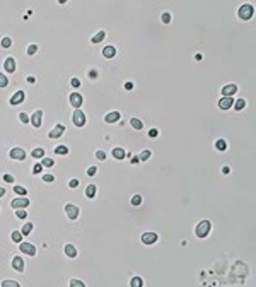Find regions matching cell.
Wrapping results in <instances>:
<instances>
[{
    "mask_svg": "<svg viewBox=\"0 0 256 287\" xmlns=\"http://www.w3.org/2000/svg\"><path fill=\"white\" fill-rule=\"evenodd\" d=\"M209 232H210V222L209 221H201L200 224L196 226V236L198 238L205 239L209 236Z\"/></svg>",
    "mask_w": 256,
    "mask_h": 287,
    "instance_id": "obj_1",
    "label": "cell"
},
{
    "mask_svg": "<svg viewBox=\"0 0 256 287\" xmlns=\"http://www.w3.org/2000/svg\"><path fill=\"white\" fill-rule=\"evenodd\" d=\"M239 19L241 21H249V19L253 17V5H249V4H246V5H242V7H239Z\"/></svg>",
    "mask_w": 256,
    "mask_h": 287,
    "instance_id": "obj_2",
    "label": "cell"
},
{
    "mask_svg": "<svg viewBox=\"0 0 256 287\" xmlns=\"http://www.w3.org/2000/svg\"><path fill=\"white\" fill-rule=\"evenodd\" d=\"M72 122H73V125L75 127H84L85 125V114H84V111L82 110H75L73 111V116H72Z\"/></svg>",
    "mask_w": 256,
    "mask_h": 287,
    "instance_id": "obj_3",
    "label": "cell"
},
{
    "mask_svg": "<svg viewBox=\"0 0 256 287\" xmlns=\"http://www.w3.org/2000/svg\"><path fill=\"white\" fill-rule=\"evenodd\" d=\"M68 103L72 104L75 110H81L82 103H84V98H82V94H79V92H72V94L68 96Z\"/></svg>",
    "mask_w": 256,
    "mask_h": 287,
    "instance_id": "obj_4",
    "label": "cell"
},
{
    "mask_svg": "<svg viewBox=\"0 0 256 287\" xmlns=\"http://www.w3.org/2000/svg\"><path fill=\"white\" fill-rule=\"evenodd\" d=\"M79 207L77 205H72V203H68V205H65V214H67V217L72 219V221H75L77 217H79Z\"/></svg>",
    "mask_w": 256,
    "mask_h": 287,
    "instance_id": "obj_5",
    "label": "cell"
},
{
    "mask_svg": "<svg viewBox=\"0 0 256 287\" xmlns=\"http://www.w3.org/2000/svg\"><path fill=\"white\" fill-rule=\"evenodd\" d=\"M19 250H21V253H26V255H29V256H34L36 255V246H33L31 243H19Z\"/></svg>",
    "mask_w": 256,
    "mask_h": 287,
    "instance_id": "obj_6",
    "label": "cell"
},
{
    "mask_svg": "<svg viewBox=\"0 0 256 287\" xmlns=\"http://www.w3.org/2000/svg\"><path fill=\"white\" fill-rule=\"evenodd\" d=\"M29 198H26V197H21V198H14L10 203L12 209H26V207H29Z\"/></svg>",
    "mask_w": 256,
    "mask_h": 287,
    "instance_id": "obj_7",
    "label": "cell"
},
{
    "mask_svg": "<svg viewBox=\"0 0 256 287\" xmlns=\"http://www.w3.org/2000/svg\"><path fill=\"white\" fill-rule=\"evenodd\" d=\"M29 122H31V125H33L34 128H39V127H41V122H43V111H41V110L34 111V114L29 118Z\"/></svg>",
    "mask_w": 256,
    "mask_h": 287,
    "instance_id": "obj_8",
    "label": "cell"
},
{
    "mask_svg": "<svg viewBox=\"0 0 256 287\" xmlns=\"http://www.w3.org/2000/svg\"><path fill=\"white\" fill-rule=\"evenodd\" d=\"M9 156H10L12 159H15V161H24L26 159V151L21 147H14L10 152H9Z\"/></svg>",
    "mask_w": 256,
    "mask_h": 287,
    "instance_id": "obj_9",
    "label": "cell"
},
{
    "mask_svg": "<svg viewBox=\"0 0 256 287\" xmlns=\"http://www.w3.org/2000/svg\"><path fill=\"white\" fill-rule=\"evenodd\" d=\"M234 104V99H232V96H224L222 99H219V108L220 110H230Z\"/></svg>",
    "mask_w": 256,
    "mask_h": 287,
    "instance_id": "obj_10",
    "label": "cell"
},
{
    "mask_svg": "<svg viewBox=\"0 0 256 287\" xmlns=\"http://www.w3.org/2000/svg\"><path fill=\"white\" fill-rule=\"evenodd\" d=\"M63 132H65V127L63 125H55L53 127V130L48 133V137H50V139H58V137L63 135Z\"/></svg>",
    "mask_w": 256,
    "mask_h": 287,
    "instance_id": "obj_11",
    "label": "cell"
},
{
    "mask_svg": "<svg viewBox=\"0 0 256 287\" xmlns=\"http://www.w3.org/2000/svg\"><path fill=\"white\" fill-rule=\"evenodd\" d=\"M12 268L17 272H24V260L21 256H14L12 258Z\"/></svg>",
    "mask_w": 256,
    "mask_h": 287,
    "instance_id": "obj_12",
    "label": "cell"
},
{
    "mask_svg": "<svg viewBox=\"0 0 256 287\" xmlns=\"http://www.w3.org/2000/svg\"><path fill=\"white\" fill-rule=\"evenodd\" d=\"M4 69H5V72H9V74H12V72H14V70H15V60H14V56H9V58H5Z\"/></svg>",
    "mask_w": 256,
    "mask_h": 287,
    "instance_id": "obj_13",
    "label": "cell"
},
{
    "mask_svg": "<svg viewBox=\"0 0 256 287\" xmlns=\"http://www.w3.org/2000/svg\"><path fill=\"white\" fill-rule=\"evenodd\" d=\"M24 98H26L24 91H17V92H15V94L10 98V104H12V106H15V104H21L22 101H24Z\"/></svg>",
    "mask_w": 256,
    "mask_h": 287,
    "instance_id": "obj_14",
    "label": "cell"
},
{
    "mask_svg": "<svg viewBox=\"0 0 256 287\" xmlns=\"http://www.w3.org/2000/svg\"><path fill=\"white\" fill-rule=\"evenodd\" d=\"M142 241L145 244H154L157 241V234H155V232H145V234L142 236Z\"/></svg>",
    "mask_w": 256,
    "mask_h": 287,
    "instance_id": "obj_15",
    "label": "cell"
},
{
    "mask_svg": "<svg viewBox=\"0 0 256 287\" xmlns=\"http://www.w3.org/2000/svg\"><path fill=\"white\" fill-rule=\"evenodd\" d=\"M236 91H237V85L236 84H227L225 87L222 89V96H234Z\"/></svg>",
    "mask_w": 256,
    "mask_h": 287,
    "instance_id": "obj_16",
    "label": "cell"
},
{
    "mask_svg": "<svg viewBox=\"0 0 256 287\" xmlns=\"http://www.w3.org/2000/svg\"><path fill=\"white\" fill-rule=\"evenodd\" d=\"M120 116H121V114L118 113V111H111V113H108L106 116H104V122H106V123H114V122H118V120H120Z\"/></svg>",
    "mask_w": 256,
    "mask_h": 287,
    "instance_id": "obj_17",
    "label": "cell"
},
{
    "mask_svg": "<svg viewBox=\"0 0 256 287\" xmlns=\"http://www.w3.org/2000/svg\"><path fill=\"white\" fill-rule=\"evenodd\" d=\"M102 55L106 56V58H113V56L116 55V48H114L113 44H109V46H106L102 50Z\"/></svg>",
    "mask_w": 256,
    "mask_h": 287,
    "instance_id": "obj_18",
    "label": "cell"
},
{
    "mask_svg": "<svg viewBox=\"0 0 256 287\" xmlns=\"http://www.w3.org/2000/svg\"><path fill=\"white\" fill-rule=\"evenodd\" d=\"M111 154H113V157H114V159H118V161H121V159H123L125 156H126V152H125V151H123V149H121V147H114Z\"/></svg>",
    "mask_w": 256,
    "mask_h": 287,
    "instance_id": "obj_19",
    "label": "cell"
},
{
    "mask_svg": "<svg viewBox=\"0 0 256 287\" xmlns=\"http://www.w3.org/2000/svg\"><path fill=\"white\" fill-rule=\"evenodd\" d=\"M96 191H97L96 185H87V188H85V197H87V198H94Z\"/></svg>",
    "mask_w": 256,
    "mask_h": 287,
    "instance_id": "obj_20",
    "label": "cell"
},
{
    "mask_svg": "<svg viewBox=\"0 0 256 287\" xmlns=\"http://www.w3.org/2000/svg\"><path fill=\"white\" fill-rule=\"evenodd\" d=\"M63 251H65V255H67L68 258H75V256H77V250L72 246V244H67Z\"/></svg>",
    "mask_w": 256,
    "mask_h": 287,
    "instance_id": "obj_21",
    "label": "cell"
},
{
    "mask_svg": "<svg viewBox=\"0 0 256 287\" xmlns=\"http://www.w3.org/2000/svg\"><path fill=\"white\" fill-rule=\"evenodd\" d=\"M104 38H106V33H104V31H99V33L97 34H96V36H92V43H94V44H97V43H101V41L102 40H104Z\"/></svg>",
    "mask_w": 256,
    "mask_h": 287,
    "instance_id": "obj_22",
    "label": "cell"
},
{
    "mask_svg": "<svg viewBox=\"0 0 256 287\" xmlns=\"http://www.w3.org/2000/svg\"><path fill=\"white\" fill-rule=\"evenodd\" d=\"M31 157H34V159H43V157H44V151H43L41 147L34 149V151L31 152Z\"/></svg>",
    "mask_w": 256,
    "mask_h": 287,
    "instance_id": "obj_23",
    "label": "cell"
},
{
    "mask_svg": "<svg viewBox=\"0 0 256 287\" xmlns=\"http://www.w3.org/2000/svg\"><path fill=\"white\" fill-rule=\"evenodd\" d=\"M31 231H33V224H31V222H27V224L22 226L21 234H22V236H27V234H31Z\"/></svg>",
    "mask_w": 256,
    "mask_h": 287,
    "instance_id": "obj_24",
    "label": "cell"
},
{
    "mask_svg": "<svg viewBox=\"0 0 256 287\" xmlns=\"http://www.w3.org/2000/svg\"><path fill=\"white\" fill-rule=\"evenodd\" d=\"M10 239L14 241V243H21V241H22V234H21V231H12Z\"/></svg>",
    "mask_w": 256,
    "mask_h": 287,
    "instance_id": "obj_25",
    "label": "cell"
},
{
    "mask_svg": "<svg viewBox=\"0 0 256 287\" xmlns=\"http://www.w3.org/2000/svg\"><path fill=\"white\" fill-rule=\"evenodd\" d=\"M234 110L236 111H241V110H244V106H246V101L244 99H237V101H234Z\"/></svg>",
    "mask_w": 256,
    "mask_h": 287,
    "instance_id": "obj_26",
    "label": "cell"
},
{
    "mask_svg": "<svg viewBox=\"0 0 256 287\" xmlns=\"http://www.w3.org/2000/svg\"><path fill=\"white\" fill-rule=\"evenodd\" d=\"M215 147H217V151H225V149H227V142L224 139H219L215 142Z\"/></svg>",
    "mask_w": 256,
    "mask_h": 287,
    "instance_id": "obj_27",
    "label": "cell"
},
{
    "mask_svg": "<svg viewBox=\"0 0 256 287\" xmlns=\"http://www.w3.org/2000/svg\"><path fill=\"white\" fill-rule=\"evenodd\" d=\"M14 191L17 193L19 197H26V195H27V190H26L24 186H19V185H15V186H14Z\"/></svg>",
    "mask_w": 256,
    "mask_h": 287,
    "instance_id": "obj_28",
    "label": "cell"
},
{
    "mask_svg": "<svg viewBox=\"0 0 256 287\" xmlns=\"http://www.w3.org/2000/svg\"><path fill=\"white\" fill-rule=\"evenodd\" d=\"M55 164V161L51 157H43L41 159V166H44V168H51V166Z\"/></svg>",
    "mask_w": 256,
    "mask_h": 287,
    "instance_id": "obj_29",
    "label": "cell"
},
{
    "mask_svg": "<svg viewBox=\"0 0 256 287\" xmlns=\"http://www.w3.org/2000/svg\"><path fill=\"white\" fill-rule=\"evenodd\" d=\"M55 154H60V156L68 154V147H67V145H58V147L55 149Z\"/></svg>",
    "mask_w": 256,
    "mask_h": 287,
    "instance_id": "obj_30",
    "label": "cell"
},
{
    "mask_svg": "<svg viewBox=\"0 0 256 287\" xmlns=\"http://www.w3.org/2000/svg\"><path fill=\"white\" fill-rule=\"evenodd\" d=\"M130 123H132V127L135 130H142V127H143V123L140 122L138 118H132V122H130Z\"/></svg>",
    "mask_w": 256,
    "mask_h": 287,
    "instance_id": "obj_31",
    "label": "cell"
},
{
    "mask_svg": "<svg viewBox=\"0 0 256 287\" xmlns=\"http://www.w3.org/2000/svg\"><path fill=\"white\" fill-rule=\"evenodd\" d=\"M130 285H132V287H142L143 282H142V279H140V277H133L132 282H130Z\"/></svg>",
    "mask_w": 256,
    "mask_h": 287,
    "instance_id": "obj_32",
    "label": "cell"
},
{
    "mask_svg": "<svg viewBox=\"0 0 256 287\" xmlns=\"http://www.w3.org/2000/svg\"><path fill=\"white\" fill-rule=\"evenodd\" d=\"M2 287H19V282H15V280H4Z\"/></svg>",
    "mask_w": 256,
    "mask_h": 287,
    "instance_id": "obj_33",
    "label": "cell"
},
{
    "mask_svg": "<svg viewBox=\"0 0 256 287\" xmlns=\"http://www.w3.org/2000/svg\"><path fill=\"white\" fill-rule=\"evenodd\" d=\"M150 157H152V152H150V151H143L142 154L138 156L140 161H147V159H150Z\"/></svg>",
    "mask_w": 256,
    "mask_h": 287,
    "instance_id": "obj_34",
    "label": "cell"
},
{
    "mask_svg": "<svg viewBox=\"0 0 256 287\" xmlns=\"http://www.w3.org/2000/svg\"><path fill=\"white\" fill-rule=\"evenodd\" d=\"M85 284L82 280H77V279H72L70 280V287H84Z\"/></svg>",
    "mask_w": 256,
    "mask_h": 287,
    "instance_id": "obj_35",
    "label": "cell"
},
{
    "mask_svg": "<svg viewBox=\"0 0 256 287\" xmlns=\"http://www.w3.org/2000/svg\"><path fill=\"white\" fill-rule=\"evenodd\" d=\"M10 44H12V40H10V38H4V40L0 41V46H2V48H9Z\"/></svg>",
    "mask_w": 256,
    "mask_h": 287,
    "instance_id": "obj_36",
    "label": "cell"
},
{
    "mask_svg": "<svg viewBox=\"0 0 256 287\" xmlns=\"http://www.w3.org/2000/svg\"><path fill=\"white\" fill-rule=\"evenodd\" d=\"M7 84H9V81H7V75L0 74V87H7Z\"/></svg>",
    "mask_w": 256,
    "mask_h": 287,
    "instance_id": "obj_37",
    "label": "cell"
},
{
    "mask_svg": "<svg viewBox=\"0 0 256 287\" xmlns=\"http://www.w3.org/2000/svg\"><path fill=\"white\" fill-rule=\"evenodd\" d=\"M36 52H38V46H36V44H29V46H27V55H34Z\"/></svg>",
    "mask_w": 256,
    "mask_h": 287,
    "instance_id": "obj_38",
    "label": "cell"
},
{
    "mask_svg": "<svg viewBox=\"0 0 256 287\" xmlns=\"http://www.w3.org/2000/svg\"><path fill=\"white\" fill-rule=\"evenodd\" d=\"M43 181H46V183H53V181H55V176H53V174H43Z\"/></svg>",
    "mask_w": 256,
    "mask_h": 287,
    "instance_id": "obj_39",
    "label": "cell"
},
{
    "mask_svg": "<svg viewBox=\"0 0 256 287\" xmlns=\"http://www.w3.org/2000/svg\"><path fill=\"white\" fill-rule=\"evenodd\" d=\"M15 214H17L19 219H26V217H27V212H24V209H17V212H15Z\"/></svg>",
    "mask_w": 256,
    "mask_h": 287,
    "instance_id": "obj_40",
    "label": "cell"
},
{
    "mask_svg": "<svg viewBox=\"0 0 256 287\" xmlns=\"http://www.w3.org/2000/svg\"><path fill=\"white\" fill-rule=\"evenodd\" d=\"M96 157H97L99 161H104V159H106V152L104 151H97L96 152Z\"/></svg>",
    "mask_w": 256,
    "mask_h": 287,
    "instance_id": "obj_41",
    "label": "cell"
},
{
    "mask_svg": "<svg viewBox=\"0 0 256 287\" xmlns=\"http://www.w3.org/2000/svg\"><path fill=\"white\" fill-rule=\"evenodd\" d=\"M162 22H164V24L171 22V14H169V12H164V14H162Z\"/></svg>",
    "mask_w": 256,
    "mask_h": 287,
    "instance_id": "obj_42",
    "label": "cell"
},
{
    "mask_svg": "<svg viewBox=\"0 0 256 287\" xmlns=\"http://www.w3.org/2000/svg\"><path fill=\"white\" fill-rule=\"evenodd\" d=\"M132 203H133V205H140V203H142V197H140V195H135V197L132 198Z\"/></svg>",
    "mask_w": 256,
    "mask_h": 287,
    "instance_id": "obj_43",
    "label": "cell"
},
{
    "mask_svg": "<svg viewBox=\"0 0 256 287\" xmlns=\"http://www.w3.org/2000/svg\"><path fill=\"white\" fill-rule=\"evenodd\" d=\"M19 120H21L22 123H27V122H29V116H27L26 113H21V114H19Z\"/></svg>",
    "mask_w": 256,
    "mask_h": 287,
    "instance_id": "obj_44",
    "label": "cell"
},
{
    "mask_svg": "<svg viewBox=\"0 0 256 287\" xmlns=\"http://www.w3.org/2000/svg\"><path fill=\"white\" fill-rule=\"evenodd\" d=\"M96 173H97V168H96V166H91V168L87 169V174H89V176H94Z\"/></svg>",
    "mask_w": 256,
    "mask_h": 287,
    "instance_id": "obj_45",
    "label": "cell"
},
{
    "mask_svg": "<svg viewBox=\"0 0 256 287\" xmlns=\"http://www.w3.org/2000/svg\"><path fill=\"white\" fill-rule=\"evenodd\" d=\"M4 181L5 183H14V176L12 174H4Z\"/></svg>",
    "mask_w": 256,
    "mask_h": 287,
    "instance_id": "obj_46",
    "label": "cell"
},
{
    "mask_svg": "<svg viewBox=\"0 0 256 287\" xmlns=\"http://www.w3.org/2000/svg\"><path fill=\"white\" fill-rule=\"evenodd\" d=\"M41 171H43V169H41V164H36V166L33 168V173H34V174H39Z\"/></svg>",
    "mask_w": 256,
    "mask_h": 287,
    "instance_id": "obj_47",
    "label": "cell"
},
{
    "mask_svg": "<svg viewBox=\"0 0 256 287\" xmlns=\"http://www.w3.org/2000/svg\"><path fill=\"white\" fill-rule=\"evenodd\" d=\"M68 186L70 188H77V186H79V181H77V180H70L68 181Z\"/></svg>",
    "mask_w": 256,
    "mask_h": 287,
    "instance_id": "obj_48",
    "label": "cell"
},
{
    "mask_svg": "<svg viewBox=\"0 0 256 287\" xmlns=\"http://www.w3.org/2000/svg\"><path fill=\"white\" fill-rule=\"evenodd\" d=\"M70 84H72V87H79V85H81V81H79V79H72Z\"/></svg>",
    "mask_w": 256,
    "mask_h": 287,
    "instance_id": "obj_49",
    "label": "cell"
},
{
    "mask_svg": "<svg viewBox=\"0 0 256 287\" xmlns=\"http://www.w3.org/2000/svg\"><path fill=\"white\" fill-rule=\"evenodd\" d=\"M149 135L152 137V139H154V137H157V135H159V130H155V128H154V130H150V132H149Z\"/></svg>",
    "mask_w": 256,
    "mask_h": 287,
    "instance_id": "obj_50",
    "label": "cell"
},
{
    "mask_svg": "<svg viewBox=\"0 0 256 287\" xmlns=\"http://www.w3.org/2000/svg\"><path fill=\"white\" fill-rule=\"evenodd\" d=\"M89 77H91V79H96V77H97V72H96V70H91V72H89Z\"/></svg>",
    "mask_w": 256,
    "mask_h": 287,
    "instance_id": "obj_51",
    "label": "cell"
},
{
    "mask_svg": "<svg viewBox=\"0 0 256 287\" xmlns=\"http://www.w3.org/2000/svg\"><path fill=\"white\" fill-rule=\"evenodd\" d=\"M132 87H133L132 82H126V84H125V89H126V91H132Z\"/></svg>",
    "mask_w": 256,
    "mask_h": 287,
    "instance_id": "obj_52",
    "label": "cell"
},
{
    "mask_svg": "<svg viewBox=\"0 0 256 287\" xmlns=\"http://www.w3.org/2000/svg\"><path fill=\"white\" fill-rule=\"evenodd\" d=\"M222 173H224V174H229V173H230V169H229V166H224V169H222Z\"/></svg>",
    "mask_w": 256,
    "mask_h": 287,
    "instance_id": "obj_53",
    "label": "cell"
},
{
    "mask_svg": "<svg viewBox=\"0 0 256 287\" xmlns=\"http://www.w3.org/2000/svg\"><path fill=\"white\" fill-rule=\"evenodd\" d=\"M4 195H5V188H0V198H2Z\"/></svg>",
    "mask_w": 256,
    "mask_h": 287,
    "instance_id": "obj_54",
    "label": "cell"
},
{
    "mask_svg": "<svg viewBox=\"0 0 256 287\" xmlns=\"http://www.w3.org/2000/svg\"><path fill=\"white\" fill-rule=\"evenodd\" d=\"M138 161H140L138 157H133V159H132V164H137V162H138Z\"/></svg>",
    "mask_w": 256,
    "mask_h": 287,
    "instance_id": "obj_55",
    "label": "cell"
}]
</instances>
